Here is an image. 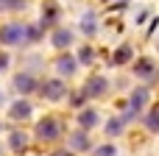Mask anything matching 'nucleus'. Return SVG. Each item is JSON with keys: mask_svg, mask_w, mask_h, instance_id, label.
<instances>
[{"mask_svg": "<svg viewBox=\"0 0 159 156\" xmlns=\"http://www.w3.org/2000/svg\"><path fill=\"white\" fill-rule=\"evenodd\" d=\"M106 89H109V81H106L103 75H95V78H89V81H87L84 95H87V98H101Z\"/></svg>", "mask_w": 159, "mask_h": 156, "instance_id": "nucleus-4", "label": "nucleus"}, {"mask_svg": "<svg viewBox=\"0 0 159 156\" xmlns=\"http://www.w3.org/2000/svg\"><path fill=\"white\" fill-rule=\"evenodd\" d=\"M123 126H126V120H123V117H115V120H109V123H106V128H103V131H106L109 137H117V134L123 131Z\"/></svg>", "mask_w": 159, "mask_h": 156, "instance_id": "nucleus-15", "label": "nucleus"}, {"mask_svg": "<svg viewBox=\"0 0 159 156\" xmlns=\"http://www.w3.org/2000/svg\"><path fill=\"white\" fill-rule=\"evenodd\" d=\"M75 67H78V64H75V59H73V56H61V59H56V70H59L61 75H73V73H75Z\"/></svg>", "mask_w": 159, "mask_h": 156, "instance_id": "nucleus-11", "label": "nucleus"}, {"mask_svg": "<svg viewBox=\"0 0 159 156\" xmlns=\"http://www.w3.org/2000/svg\"><path fill=\"white\" fill-rule=\"evenodd\" d=\"M78 126H81V131L95 128V126H98V112H95V109H84V112L78 114Z\"/></svg>", "mask_w": 159, "mask_h": 156, "instance_id": "nucleus-7", "label": "nucleus"}, {"mask_svg": "<svg viewBox=\"0 0 159 156\" xmlns=\"http://www.w3.org/2000/svg\"><path fill=\"white\" fill-rule=\"evenodd\" d=\"M53 22H59V6H56V3H48V6L42 8V25L48 28V25H53Z\"/></svg>", "mask_w": 159, "mask_h": 156, "instance_id": "nucleus-10", "label": "nucleus"}, {"mask_svg": "<svg viewBox=\"0 0 159 156\" xmlns=\"http://www.w3.org/2000/svg\"><path fill=\"white\" fill-rule=\"evenodd\" d=\"M134 73H137L140 78H148V75H157V67H154L151 59H140V61L134 64Z\"/></svg>", "mask_w": 159, "mask_h": 156, "instance_id": "nucleus-12", "label": "nucleus"}, {"mask_svg": "<svg viewBox=\"0 0 159 156\" xmlns=\"http://www.w3.org/2000/svg\"><path fill=\"white\" fill-rule=\"evenodd\" d=\"M6 67H8V56H6V53H0V73H3Z\"/></svg>", "mask_w": 159, "mask_h": 156, "instance_id": "nucleus-21", "label": "nucleus"}, {"mask_svg": "<svg viewBox=\"0 0 159 156\" xmlns=\"http://www.w3.org/2000/svg\"><path fill=\"white\" fill-rule=\"evenodd\" d=\"M0 42L3 45H22L28 42V25L22 22H8L0 28Z\"/></svg>", "mask_w": 159, "mask_h": 156, "instance_id": "nucleus-1", "label": "nucleus"}, {"mask_svg": "<svg viewBox=\"0 0 159 156\" xmlns=\"http://www.w3.org/2000/svg\"><path fill=\"white\" fill-rule=\"evenodd\" d=\"M92 156H117V148L115 145H103V148H98Z\"/></svg>", "mask_w": 159, "mask_h": 156, "instance_id": "nucleus-20", "label": "nucleus"}, {"mask_svg": "<svg viewBox=\"0 0 159 156\" xmlns=\"http://www.w3.org/2000/svg\"><path fill=\"white\" fill-rule=\"evenodd\" d=\"M145 103H148V89H145V87H140V89H134V95H131V109H129V112H131V114H137Z\"/></svg>", "mask_w": 159, "mask_h": 156, "instance_id": "nucleus-8", "label": "nucleus"}, {"mask_svg": "<svg viewBox=\"0 0 159 156\" xmlns=\"http://www.w3.org/2000/svg\"><path fill=\"white\" fill-rule=\"evenodd\" d=\"M145 126H148L151 131H159V109H154V112L145 117Z\"/></svg>", "mask_w": 159, "mask_h": 156, "instance_id": "nucleus-18", "label": "nucleus"}, {"mask_svg": "<svg viewBox=\"0 0 159 156\" xmlns=\"http://www.w3.org/2000/svg\"><path fill=\"white\" fill-rule=\"evenodd\" d=\"M129 59H131V47H129V45H120V47L115 50V56H112V61H109V64L120 67V64H126Z\"/></svg>", "mask_w": 159, "mask_h": 156, "instance_id": "nucleus-13", "label": "nucleus"}, {"mask_svg": "<svg viewBox=\"0 0 159 156\" xmlns=\"http://www.w3.org/2000/svg\"><path fill=\"white\" fill-rule=\"evenodd\" d=\"M25 142H28V140H25V134H20V131H14V134H11V148H14V151H20V154H22Z\"/></svg>", "mask_w": 159, "mask_h": 156, "instance_id": "nucleus-17", "label": "nucleus"}, {"mask_svg": "<svg viewBox=\"0 0 159 156\" xmlns=\"http://www.w3.org/2000/svg\"><path fill=\"white\" fill-rule=\"evenodd\" d=\"M81 31H84V33H95V31H98L95 14H84V20H81Z\"/></svg>", "mask_w": 159, "mask_h": 156, "instance_id": "nucleus-16", "label": "nucleus"}, {"mask_svg": "<svg viewBox=\"0 0 159 156\" xmlns=\"http://www.w3.org/2000/svg\"><path fill=\"white\" fill-rule=\"evenodd\" d=\"M53 45L61 50V47H70L73 45V31L70 28H56L53 31Z\"/></svg>", "mask_w": 159, "mask_h": 156, "instance_id": "nucleus-6", "label": "nucleus"}, {"mask_svg": "<svg viewBox=\"0 0 159 156\" xmlns=\"http://www.w3.org/2000/svg\"><path fill=\"white\" fill-rule=\"evenodd\" d=\"M36 137H39L42 142H53V140H59V137H61V123H59L56 117H45V120H39V126H36Z\"/></svg>", "mask_w": 159, "mask_h": 156, "instance_id": "nucleus-2", "label": "nucleus"}, {"mask_svg": "<svg viewBox=\"0 0 159 156\" xmlns=\"http://www.w3.org/2000/svg\"><path fill=\"white\" fill-rule=\"evenodd\" d=\"M70 145H73L75 151H89V134H87V131L73 134V137H70Z\"/></svg>", "mask_w": 159, "mask_h": 156, "instance_id": "nucleus-14", "label": "nucleus"}, {"mask_svg": "<svg viewBox=\"0 0 159 156\" xmlns=\"http://www.w3.org/2000/svg\"><path fill=\"white\" fill-rule=\"evenodd\" d=\"M53 156H67V154H53Z\"/></svg>", "mask_w": 159, "mask_h": 156, "instance_id": "nucleus-23", "label": "nucleus"}, {"mask_svg": "<svg viewBox=\"0 0 159 156\" xmlns=\"http://www.w3.org/2000/svg\"><path fill=\"white\" fill-rule=\"evenodd\" d=\"M8 114H11L14 120H25V117H31V103H28V100H17V103H11Z\"/></svg>", "mask_w": 159, "mask_h": 156, "instance_id": "nucleus-9", "label": "nucleus"}, {"mask_svg": "<svg viewBox=\"0 0 159 156\" xmlns=\"http://www.w3.org/2000/svg\"><path fill=\"white\" fill-rule=\"evenodd\" d=\"M92 59H95L92 47H81V53H78V61H81V64H92Z\"/></svg>", "mask_w": 159, "mask_h": 156, "instance_id": "nucleus-19", "label": "nucleus"}, {"mask_svg": "<svg viewBox=\"0 0 159 156\" xmlns=\"http://www.w3.org/2000/svg\"><path fill=\"white\" fill-rule=\"evenodd\" d=\"M39 92H42V98H48V100H61L64 92H67V84H64L61 78H53V81H45V84L39 87Z\"/></svg>", "mask_w": 159, "mask_h": 156, "instance_id": "nucleus-3", "label": "nucleus"}, {"mask_svg": "<svg viewBox=\"0 0 159 156\" xmlns=\"http://www.w3.org/2000/svg\"><path fill=\"white\" fill-rule=\"evenodd\" d=\"M14 89L17 92H34L36 89V81H34V75L31 73H20V75H14Z\"/></svg>", "mask_w": 159, "mask_h": 156, "instance_id": "nucleus-5", "label": "nucleus"}, {"mask_svg": "<svg viewBox=\"0 0 159 156\" xmlns=\"http://www.w3.org/2000/svg\"><path fill=\"white\" fill-rule=\"evenodd\" d=\"M0 106H3V92H0Z\"/></svg>", "mask_w": 159, "mask_h": 156, "instance_id": "nucleus-22", "label": "nucleus"}]
</instances>
